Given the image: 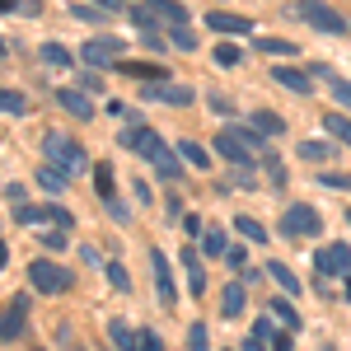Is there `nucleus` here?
I'll return each mask as SVG.
<instances>
[{
	"label": "nucleus",
	"instance_id": "f257e3e1",
	"mask_svg": "<svg viewBox=\"0 0 351 351\" xmlns=\"http://www.w3.org/2000/svg\"><path fill=\"white\" fill-rule=\"evenodd\" d=\"M122 145L141 150L145 160L155 164V173H160L164 183H178V178H183V160H178V150H169L150 127H132V132H122Z\"/></svg>",
	"mask_w": 351,
	"mask_h": 351
},
{
	"label": "nucleus",
	"instance_id": "f03ea898",
	"mask_svg": "<svg viewBox=\"0 0 351 351\" xmlns=\"http://www.w3.org/2000/svg\"><path fill=\"white\" fill-rule=\"evenodd\" d=\"M258 145H263V132H253V127H225L216 136V155L225 164H239V169L258 164Z\"/></svg>",
	"mask_w": 351,
	"mask_h": 351
},
{
	"label": "nucleus",
	"instance_id": "7ed1b4c3",
	"mask_svg": "<svg viewBox=\"0 0 351 351\" xmlns=\"http://www.w3.org/2000/svg\"><path fill=\"white\" fill-rule=\"evenodd\" d=\"M43 155H47V164H56L61 173H84V169H94L89 155H84L66 132H47L43 136Z\"/></svg>",
	"mask_w": 351,
	"mask_h": 351
},
{
	"label": "nucleus",
	"instance_id": "20e7f679",
	"mask_svg": "<svg viewBox=\"0 0 351 351\" xmlns=\"http://www.w3.org/2000/svg\"><path fill=\"white\" fill-rule=\"evenodd\" d=\"M291 19H304V24L319 28V33H347V19L332 5H324V0H295L291 5Z\"/></svg>",
	"mask_w": 351,
	"mask_h": 351
},
{
	"label": "nucleus",
	"instance_id": "39448f33",
	"mask_svg": "<svg viewBox=\"0 0 351 351\" xmlns=\"http://www.w3.org/2000/svg\"><path fill=\"white\" fill-rule=\"evenodd\" d=\"M281 234H291V239H314V234H324V216H319L314 206H286Z\"/></svg>",
	"mask_w": 351,
	"mask_h": 351
},
{
	"label": "nucleus",
	"instance_id": "423d86ee",
	"mask_svg": "<svg viewBox=\"0 0 351 351\" xmlns=\"http://www.w3.org/2000/svg\"><path fill=\"white\" fill-rule=\"evenodd\" d=\"M28 281H33V291H43V295H61V291H71V271L47 263V258H38L33 267H28Z\"/></svg>",
	"mask_w": 351,
	"mask_h": 351
},
{
	"label": "nucleus",
	"instance_id": "0eeeda50",
	"mask_svg": "<svg viewBox=\"0 0 351 351\" xmlns=\"http://www.w3.org/2000/svg\"><path fill=\"white\" fill-rule=\"evenodd\" d=\"M117 52H127L117 38H94V43H84V47H80V61H84V66H117V61H122Z\"/></svg>",
	"mask_w": 351,
	"mask_h": 351
},
{
	"label": "nucleus",
	"instance_id": "6e6552de",
	"mask_svg": "<svg viewBox=\"0 0 351 351\" xmlns=\"http://www.w3.org/2000/svg\"><path fill=\"white\" fill-rule=\"evenodd\" d=\"M314 263H319L324 276H347V271H351V248H347V243H328V248H319Z\"/></svg>",
	"mask_w": 351,
	"mask_h": 351
},
{
	"label": "nucleus",
	"instance_id": "1a4fd4ad",
	"mask_svg": "<svg viewBox=\"0 0 351 351\" xmlns=\"http://www.w3.org/2000/svg\"><path fill=\"white\" fill-rule=\"evenodd\" d=\"M150 271H155V291H160V304H178L173 276H169V258H164L160 248H150Z\"/></svg>",
	"mask_w": 351,
	"mask_h": 351
},
{
	"label": "nucleus",
	"instance_id": "9d476101",
	"mask_svg": "<svg viewBox=\"0 0 351 351\" xmlns=\"http://www.w3.org/2000/svg\"><path fill=\"white\" fill-rule=\"evenodd\" d=\"M24 328H28V300H14L10 314H0V342H14Z\"/></svg>",
	"mask_w": 351,
	"mask_h": 351
},
{
	"label": "nucleus",
	"instance_id": "9b49d317",
	"mask_svg": "<svg viewBox=\"0 0 351 351\" xmlns=\"http://www.w3.org/2000/svg\"><path fill=\"white\" fill-rule=\"evenodd\" d=\"M145 99H155V104H173V108H188L192 104V89H183V84H145Z\"/></svg>",
	"mask_w": 351,
	"mask_h": 351
},
{
	"label": "nucleus",
	"instance_id": "f8f14e48",
	"mask_svg": "<svg viewBox=\"0 0 351 351\" xmlns=\"http://www.w3.org/2000/svg\"><path fill=\"white\" fill-rule=\"evenodd\" d=\"M56 104L71 112V117H80V122L94 117V104H89V94H84V89H56Z\"/></svg>",
	"mask_w": 351,
	"mask_h": 351
},
{
	"label": "nucleus",
	"instance_id": "ddd939ff",
	"mask_svg": "<svg viewBox=\"0 0 351 351\" xmlns=\"http://www.w3.org/2000/svg\"><path fill=\"white\" fill-rule=\"evenodd\" d=\"M271 80L286 84L291 94H314V84H309V71H295V66H271Z\"/></svg>",
	"mask_w": 351,
	"mask_h": 351
},
{
	"label": "nucleus",
	"instance_id": "4468645a",
	"mask_svg": "<svg viewBox=\"0 0 351 351\" xmlns=\"http://www.w3.org/2000/svg\"><path fill=\"white\" fill-rule=\"evenodd\" d=\"M117 71L145 84H164V66H155V61H117Z\"/></svg>",
	"mask_w": 351,
	"mask_h": 351
},
{
	"label": "nucleus",
	"instance_id": "2eb2a0df",
	"mask_svg": "<svg viewBox=\"0 0 351 351\" xmlns=\"http://www.w3.org/2000/svg\"><path fill=\"white\" fill-rule=\"evenodd\" d=\"M145 10H150L155 19H164V24H188V10H183L178 0H145Z\"/></svg>",
	"mask_w": 351,
	"mask_h": 351
},
{
	"label": "nucleus",
	"instance_id": "dca6fc26",
	"mask_svg": "<svg viewBox=\"0 0 351 351\" xmlns=\"http://www.w3.org/2000/svg\"><path fill=\"white\" fill-rule=\"evenodd\" d=\"M206 24L216 28V33H253L248 14H206Z\"/></svg>",
	"mask_w": 351,
	"mask_h": 351
},
{
	"label": "nucleus",
	"instance_id": "f3484780",
	"mask_svg": "<svg viewBox=\"0 0 351 351\" xmlns=\"http://www.w3.org/2000/svg\"><path fill=\"white\" fill-rule=\"evenodd\" d=\"M108 337H112V347H117V351H141V332L127 328L122 319H112V324H108Z\"/></svg>",
	"mask_w": 351,
	"mask_h": 351
},
{
	"label": "nucleus",
	"instance_id": "a211bd4d",
	"mask_svg": "<svg viewBox=\"0 0 351 351\" xmlns=\"http://www.w3.org/2000/svg\"><path fill=\"white\" fill-rule=\"evenodd\" d=\"M183 267H188V286H192V295H202V291H206V271H202V258L192 253V243L183 248Z\"/></svg>",
	"mask_w": 351,
	"mask_h": 351
},
{
	"label": "nucleus",
	"instance_id": "6ab92c4d",
	"mask_svg": "<svg viewBox=\"0 0 351 351\" xmlns=\"http://www.w3.org/2000/svg\"><path fill=\"white\" fill-rule=\"evenodd\" d=\"M253 127H258L263 136H286V117L271 112V108H258V112H253Z\"/></svg>",
	"mask_w": 351,
	"mask_h": 351
},
{
	"label": "nucleus",
	"instance_id": "aec40b11",
	"mask_svg": "<svg viewBox=\"0 0 351 351\" xmlns=\"http://www.w3.org/2000/svg\"><path fill=\"white\" fill-rule=\"evenodd\" d=\"M267 276L281 286V291H286V295H300V276L286 267V263H267Z\"/></svg>",
	"mask_w": 351,
	"mask_h": 351
},
{
	"label": "nucleus",
	"instance_id": "412c9836",
	"mask_svg": "<svg viewBox=\"0 0 351 351\" xmlns=\"http://www.w3.org/2000/svg\"><path fill=\"white\" fill-rule=\"evenodd\" d=\"M243 300H248V295H243L239 281H234V286H225V295H220V314H225V319H239V314H243Z\"/></svg>",
	"mask_w": 351,
	"mask_h": 351
},
{
	"label": "nucleus",
	"instance_id": "4be33fe9",
	"mask_svg": "<svg viewBox=\"0 0 351 351\" xmlns=\"http://www.w3.org/2000/svg\"><path fill=\"white\" fill-rule=\"evenodd\" d=\"M178 160H183V164H192V169H211L206 150H202L197 141H178Z\"/></svg>",
	"mask_w": 351,
	"mask_h": 351
},
{
	"label": "nucleus",
	"instance_id": "5701e85b",
	"mask_svg": "<svg viewBox=\"0 0 351 351\" xmlns=\"http://www.w3.org/2000/svg\"><path fill=\"white\" fill-rule=\"evenodd\" d=\"M324 127L332 141H342V145H351V117H342V112H328L324 117Z\"/></svg>",
	"mask_w": 351,
	"mask_h": 351
},
{
	"label": "nucleus",
	"instance_id": "b1692460",
	"mask_svg": "<svg viewBox=\"0 0 351 351\" xmlns=\"http://www.w3.org/2000/svg\"><path fill=\"white\" fill-rule=\"evenodd\" d=\"M267 314H271V319H276L281 328H300V314L291 309V300H271V304H267Z\"/></svg>",
	"mask_w": 351,
	"mask_h": 351
},
{
	"label": "nucleus",
	"instance_id": "393cba45",
	"mask_svg": "<svg viewBox=\"0 0 351 351\" xmlns=\"http://www.w3.org/2000/svg\"><path fill=\"white\" fill-rule=\"evenodd\" d=\"M300 160L324 164V160H332V145H324V141H300Z\"/></svg>",
	"mask_w": 351,
	"mask_h": 351
},
{
	"label": "nucleus",
	"instance_id": "a878e982",
	"mask_svg": "<svg viewBox=\"0 0 351 351\" xmlns=\"http://www.w3.org/2000/svg\"><path fill=\"white\" fill-rule=\"evenodd\" d=\"M0 112L24 117V112H28V99H24V94H14V89H0Z\"/></svg>",
	"mask_w": 351,
	"mask_h": 351
},
{
	"label": "nucleus",
	"instance_id": "bb28decb",
	"mask_svg": "<svg viewBox=\"0 0 351 351\" xmlns=\"http://www.w3.org/2000/svg\"><path fill=\"white\" fill-rule=\"evenodd\" d=\"M258 52H267V56H295L300 47H295V43H286V38H258Z\"/></svg>",
	"mask_w": 351,
	"mask_h": 351
},
{
	"label": "nucleus",
	"instance_id": "cd10ccee",
	"mask_svg": "<svg viewBox=\"0 0 351 351\" xmlns=\"http://www.w3.org/2000/svg\"><path fill=\"white\" fill-rule=\"evenodd\" d=\"M234 230H239L248 243H267V230H263V225H258L253 216H239V220H234Z\"/></svg>",
	"mask_w": 351,
	"mask_h": 351
},
{
	"label": "nucleus",
	"instance_id": "c85d7f7f",
	"mask_svg": "<svg viewBox=\"0 0 351 351\" xmlns=\"http://www.w3.org/2000/svg\"><path fill=\"white\" fill-rule=\"evenodd\" d=\"M94 183H99V197L112 202L117 192H112V164H94Z\"/></svg>",
	"mask_w": 351,
	"mask_h": 351
},
{
	"label": "nucleus",
	"instance_id": "c756f323",
	"mask_svg": "<svg viewBox=\"0 0 351 351\" xmlns=\"http://www.w3.org/2000/svg\"><path fill=\"white\" fill-rule=\"evenodd\" d=\"M225 248H230V243H225V230H206V234H202V253L225 258Z\"/></svg>",
	"mask_w": 351,
	"mask_h": 351
},
{
	"label": "nucleus",
	"instance_id": "7c9ffc66",
	"mask_svg": "<svg viewBox=\"0 0 351 351\" xmlns=\"http://www.w3.org/2000/svg\"><path fill=\"white\" fill-rule=\"evenodd\" d=\"M38 188L61 192V188H66V173H61V169H43V164H38Z\"/></svg>",
	"mask_w": 351,
	"mask_h": 351
},
{
	"label": "nucleus",
	"instance_id": "2f4dec72",
	"mask_svg": "<svg viewBox=\"0 0 351 351\" xmlns=\"http://www.w3.org/2000/svg\"><path fill=\"white\" fill-rule=\"evenodd\" d=\"M169 38H173V47H178V52H197V33H192L188 24H173Z\"/></svg>",
	"mask_w": 351,
	"mask_h": 351
},
{
	"label": "nucleus",
	"instance_id": "473e14b6",
	"mask_svg": "<svg viewBox=\"0 0 351 351\" xmlns=\"http://www.w3.org/2000/svg\"><path fill=\"white\" fill-rule=\"evenodd\" d=\"M188 351H211V332H206V324L188 328Z\"/></svg>",
	"mask_w": 351,
	"mask_h": 351
},
{
	"label": "nucleus",
	"instance_id": "72a5a7b5",
	"mask_svg": "<svg viewBox=\"0 0 351 351\" xmlns=\"http://www.w3.org/2000/svg\"><path fill=\"white\" fill-rule=\"evenodd\" d=\"M71 14H75V19H84V24H104V19H108V14H104L99 5H80V0L71 5Z\"/></svg>",
	"mask_w": 351,
	"mask_h": 351
},
{
	"label": "nucleus",
	"instance_id": "f704fd0d",
	"mask_svg": "<svg viewBox=\"0 0 351 351\" xmlns=\"http://www.w3.org/2000/svg\"><path fill=\"white\" fill-rule=\"evenodd\" d=\"M239 61H243V52L234 47V43H220V47H216V66L230 71V66H239Z\"/></svg>",
	"mask_w": 351,
	"mask_h": 351
},
{
	"label": "nucleus",
	"instance_id": "c9c22d12",
	"mask_svg": "<svg viewBox=\"0 0 351 351\" xmlns=\"http://www.w3.org/2000/svg\"><path fill=\"white\" fill-rule=\"evenodd\" d=\"M43 61H47V66H71V52H66L61 43H47V47H43Z\"/></svg>",
	"mask_w": 351,
	"mask_h": 351
},
{
	"label": "nucleus",
	"instance_id": "e433bc0d",
	"mask_svg": "<svg viewBox=\"0 0 351 351\" xmlns=\"http://www.w3.org/2000/svg\"><path fill=\"white\" fill-rule=\"evenodd\" d=\"M253 337H258V342H276V337H281V332H276V319H258V324H253Z\"/></svg>",
	"mask_w": 351,
	"mask_h": 351
},
{
	"label": "nucleus",
	"instance_id": "4c0bfd02",
	"mask_svg": "<svg viewBox=\"0 0 351 351\" xmlns=\"http://www.w3.org/2000/svg\"><path fill=\"white\" fill-rule=\"evenodd\" d=\"M43 243H47V248H52V253H61V248H66V243H71V234H66V230H47V234H43Z\"/></svg>",
	"mask_w": 351,
	"mask_h": 351
},
{
	"label": "nucleus",
	"instance_id": "58836bf2",
	"mask_svg": "<svg viewBox=\"0 0 351 351\" xmlns=\"http://www.w3.org/2000/svg\"><path fill=\"white\" fill-rule=\"evenodd\" d=\"M225 263H230L234 271H243V267H248V253H243L239 243H230V248H225Z\"/></svg>",
	"mask_w": 351,
	"mask_h": 351
},
{
	"label": "nucleus",
	"instance_id": "ea45409f",
	"mask_svg": "<svg viewBox=\"0 0 351 351\" xmlns=\"http://www.w3.org/2000/svg\"><path fill=\"white\" fill-rule=\"evenodd\" d=\"M108 281L117 286V291H132V276H127V267H122V263H112V267H108Z\"/></svg>",
	"mask_w": 351,
	"mask_h": 351
},
{
	"label": "nucleus",
	"instance_id": "a19ab883",
	"mask_svg": "<svg viewBox=\"0 0 351 351\" xmlns=\"http://www.w3.org/2000/svg\"><path fill=\"white\" fill-rule=\"evenodd\" d=\"M104 211H108V216L117 220V225H127V220H132V211H127V206H122L117 197H112V202H104Z\"/></svg>",
	"mask_w": 351,
	"mask_h": 351
},
{
	"label": "nucleus",
	"instance_id": "79ce46f5",
	"mask_svg": "<svg viewBox=\"0 0 351 351\" xmlns=\"http://www.w3.org/2000/svg\"><path fill=\"white\" fill-rule=\"evenodd\" d=\"M332 99H337V108H351V84L347 80H332Z\"/></svg>",
	"mask_w": 351,
	"mask_h": 351
},
{
	"label": "nucleus",
	"instance_id": "37998d69",
	"mask_svg": "<svg viewBox=\"0 0 351 351\" xmlns=\"http://www.w3.org/2000/svg\"><path fill=\"white\" fill-rule=\"evenodd\" d=\"M324 188H342V192H351V173H324Z\"/></svg>",
	"mask_w": 351,
	"mask_h": 351
},
{
	"label": "nucleus",
	"instance_id": "c03bdc74",
	"mask_svg": "<svg viewBox=\"0 0 351 351\" xmlns=\"http://www.w3.org/2000/svg\"><path fill=\"white\" fill-rule=\"evenodd\" d=\"M267 173H271V183H276V188L286 183V169H281V160H276V155H267Z\"/></svg>",
	"mask_w": 351,
	"mask_h": 351
},
{
	"label": "nucleus",
	"instance_id": "a18cd8bd",
	"mask_svg": "<svg viewBox=\"0 0 351 351\" xmlns=\"http://www.w3.org/2000/svg\"><path fill=\"white\" fill-rule=\"evenodd\" d=\"M141 351H164L160 332H141Z\"/></svg>",
	"mask_w": 351,
	"mask_h": 351
},
{
	"label": "nucleus",
	"instance_id": "49530a36",
	"mask_svg": "<svg viewBox=\"0 0 351 351\" xmlns=\"http://www.w3.org/2000/svg\"><path fill=\"white\" fill-rule=\"evenodd\" d=\"M206 104H211V108H216V112H234V104H230V99H225V94H211V99H206Z\"/></svg>",
	"mask_w": 351,
	"mask_h": 351
},
{
	"label": "nucleus",
	"instance_id": "de8ad7c7",
	"mask_svg": "<svg viewBox=\"0 0 351 351\" xmlns=\"http://www.w3.org/2000/svg\"><path fill=\"white\" fill-rule=\"evenodd\" d=\"M132 192H136V202H150V183H145V178H136Z\"/></svg>",
	"mask_w": 351,
	"mask_h": 351
},
{
	"label": "nucleus",
	"instance_id": "09e8293b",
	"mask_svg": "<svg viewBox=\"0 0 351 351\" xmlns=\"http://www.w3.org/2000/svg\"><path fill=\"white\" fill-rule=\"evenodd\" d=\"M80 89H104V80H99V75L89 71V75H80Z\"/></svg>",
	"mask_w": 351,
	"mask_h": 351
},
{
	"label": "nucleus",
	"instance_id": "8fccbe9b",
	"mask_svg": "<svg viewBox=\"0 0 351 351\" xmlns=\"http://www.w3.org/2000/svg\"><path fill=\"white\" fill-rule=\"evenodd\" d=\"M10 10H24V0H0V14H10Z\"/></svg>",
	"mask_w": 351,
	"mask_h": 351
},
{
	"label": "nucleus",
	"instance_id": "3c124183",
	"mask_svg": "<svg viewBox=\"0 0 351 351\" xmlns=\"http://www.w3.org/2000/svg\"><path fill=\"white\" fill-rule=\"evenodd\" d=\"M271 347H276V351H291V337H286V332H281V337H276V342H271Z\"/></svg>",
	"mask_w": 351,
	"mask_h": 351
},
{
	"label": "nucleus",
	"instance_id": "603ef678",
	"mask_svg": "<svg viewBox=\"0 0 351 351\" xmlns=\"http://www.w3.org/2000/svg\"><path fill=\"white\" fill-rule=\"evenodd\" d=\"M5 263H10V248H5V243H0V271H5Z\"/></svg>",
	"mask_w": 351,
	"mask_h": 351
},
{
	"label": "nucleus",
	"instance_id": "864d4df0",
	"mask_svg": "<svg viewBox=\"0 0 351 351\" xmlns=\"http://www.w3.org/2000/svg\"><path fill=\"white\" fill-rule=\"evenodd\" d=\"M99 5H108V10H117V5H132V0H99Z\"/></svg>",
	"mask_w": 351,
	"mask_h": 351
},
{
	"label": "nucleus",
	"instance_id": "5fc2aeb1",
	"mask_svg": "<svg viewBox=\"0 0 351 351\" xmlns=\"http://www.w3.org/2000/svg\"><path fill=\"white\" fill-rule=\"evenodd\" d=\"M347 225H351V211H347Z\"/></svg>",
	"mask_w": 351,
	"mask_h": 351
}]
</instances>
